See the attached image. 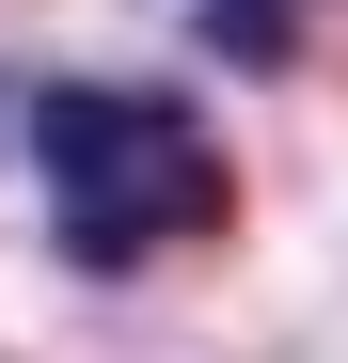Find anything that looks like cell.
Returning <instances> with one entry per match:
<instances>
[{
  "label": "cell",
  "mask_w": 348,
  "mask_h": 363,
  "mask_svg": "<svg viewBox=\"0 0 348 363\" xmlns=\"http://www.w3.org/2000/svg\"><path fill=\"white\" fill-rule=\"evenodd\" d=\"M32 174H48V237L80 269H143V253H174V237L222 221V143L174 95L48 79L32 95Z\"/></svg>",
  "instance_id": "obj_1"
},
{
  "label": "cell",
  "mask_w": 348,
  "mask_h": 363,
  "mask_svg": "<svg viewBox=\"0 0 348 363\" xmlns=\"http://www.w3.org/2000/svg\"><path fill=\"white\" fill-rule=\"evenodd\" d=\"M301 16H317V0H206L222 64H285V48H301Z\"/></svg>",
  "instance_id": "obj_2"
}]
</instances>
